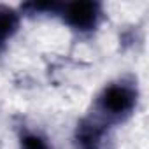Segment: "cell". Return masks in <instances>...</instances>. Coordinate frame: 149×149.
Returning <instances> with one entry per match:
<instances>
[{
    "mask_svg": "<svg viewBox=\"0 0 149 149\" xmlns=\"http://www.w3.org/2000/svg\"><path fill=\"white\" fill-rule=\"evenodd\" d=\"M137 102V93L128 84H112L105 88V91L100 97V109L109 116L121 119L128 116Z\"/></svg>",
    "mask_w": 149,
    "mask_h": 149,
    "instance_id": "obj_1",
    "label": "cell"
},
{
    "mask_svg": "<svg viewBox=\"0 0 149 149\" xmlns=\"http://www.w3.org/2000/svg\"><path fill=\"white\" fill-rule=\"evenodd\" d=\"M65 21L76 30L86 32L95 28L100 18V4L97 2H74L67 4L63 9Z\"/></svg>",
    "mask_w": 149,
    "mask_h": 149,
    "instance_id": "obj_2",
    "label": "cell"
},
{
    "mask_svg": "<svg viewBox=\"0 0 149 149\" xmlns=\"http://www.w3.org/2000/svg\"><path fill=\"white\" fill-rule=\"evenodd\" d=\"M76 139L79 149H107V130L95 121H83Z\"/></svg>",
    "mask_w": 149,
    "mask_h": 149,
    "instance_id": "obj_3",
    "label": "cell"
},
{
    "mask_svg": "<svg viewBox=\"0 0 149 149\" xmlns=\"http://www.w3.org/2000/svg\"><path fill=\"white\" fill-rule=\"evenodd\" d=\"M19 25V16L14 9H9L6 6H0V47L6 44L7 39H11Z\"/></svg>",
    "mask_w": 149,
    "mask_h": 149,
    "instance_id": "obj_4",
    "label": "cell"
},
{
    "mask_svg": "<svg viewBox=\"0 0 149 149\" xmlns=\"http://www.w3.org/2000/svg\"><path fill=\"white\" fill-rule=\"evenodd\" d=\"M21 149H47V146L37 135H25L21 140Z\"/></svg>",
    "mask_w": 149,
    "mask_h": 149,
    "instance_id": "obj_5",
    "label": "cell"
}]
</instances>
